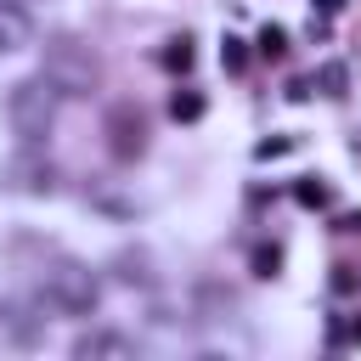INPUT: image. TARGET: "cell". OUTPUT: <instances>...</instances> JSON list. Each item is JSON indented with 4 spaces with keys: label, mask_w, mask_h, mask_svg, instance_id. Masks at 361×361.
<instances>
[{
    "label": "cell",
    "mask_w": 361,
    "mask_h": 361,
    "mask_svg": "<svg viewBox=\"0 0 361 361\" xmlns=\"http://www.w3.org/2000/svg\"><path fill=\"white\" fill-rule=\"evenodd\" d=\"M28 276H34V299L56 316H96L102 305V276L62 248H39V265Z\"/></svg>",
    "instance_id": "1"
},
{
    "label": "cell",
    "mask_w": 361,
    "mask_h": 361,
    "mask_svg": "<svg viewBox=\"0 0 361 361\" xmlns=\"http://www.w3.org/2000/svg\"><path fill=\"white\" fill-rule=\"evenodd\" d=\"M62 90L45 79V73H34V79H17L11 90H6V124L23 135V147H39L51 130H56V113H62Z\"/></svg>",
    "instance_id": "2"
},
{
    "label": "cell",
    "mask_w": 361,
    "mask_h": 361,
    "mask_svg": "<svg viewBox=\"0 0 361 361\" xmlns=\"http://www.w3.org/2000/svg\"><path fill=\"white\" fill-rule=\"evenodd\" d=\"M39 73H45L68 102H73V96H90V90H96V79H102V68H96L90 45H79V39H51V45H45Z\"/></svg>",
    "instance_id": "3"
},
{
    "label": "cell",
    "mask_w": 361,
    "mask_h": 361,
    "mask_svg": "<svg viewBox=\"0 0 361 361\" xmlns=\"http://www.w3.org/2000/svg\"><path fill=\"white\" fill-rule=\"evenodd\" d=\"M39 299H0V338L6 344H39V333H45V322H39Z\"/></svg>",
    "instance_id": "4"
},
{
    "label": "cell",
    "mask_w": 361,
    "mask_h": 361,
    "mask_svg": "<svg viewBox=\"0 0 361 361\" xmlns=\"http://www.w3.org/2000/svg\"><path fill=\"white\" fill-rule=\"evenodd\" d=\"M73 355L79 361H135V338L113 333V327H90V333L73 338Z\"/></svg>",
    "instance_id": "5"
},
{
    "label": "cell",
    "mask_w": 361,
    "mask_h": 361,
    "mask_svg": "<svg viewBox=\"0 0 361 361\" xmlns=\"http://www.w3.org/2000/svg\"><path fill=\"white\" fill-rule=\"evenodd\" d=\"M0 186H11V192H34V197H39V192H56V175H51L45 158L28 152V158H11V164L0 169Z\"/></svg>",
    "instance_id": "6"
},
{
    "label": "cell",
    "mask_w": 361,
    "mask_h": 361,
    "mask_svg": "<svg viewBox=\"0 0 361 361\" xmlns=\"http://www.w3.org/2000/svg\"><path fill=\"white\" fill-rule=\"evenodd\" d=\"M34 45V11L23 0H0V56H17Z\"/></svg>",
    "instance_id": "7"
},
{
    "label": "cell",
    "mask_w": 361,
    "mask_h": 361,
    "mask_svg": "<svg viewBox=\"0 0 361 361\" xmlns=\"http://www.w3.org/2000/svg\"><path fill=\"white\" fill-rule=\"evenodd\" d=\"M164 62H169V68H186V62H192V45H186V39H169Z\"/></svg>",
    "instance_id": "8"
},
{
    "label": "cell",
    "mask_w": 361,
    "mask_h": 361,
    "mask_svg": "<svg viewBox=\"0 0 361 361\" xmlns=\"http://www.w3.org/2000/svg\"><path fill=\"white\" fill-rule=\"evenodd\" d=\"M169 113H175V118H197V113H203V102H197V96H175V102H169Z\"/></svg>",
    "instance_id": "9"
},
{
    "label": "cell",
    "mask_w": 361,
    "mask_h": 361,
    "mask_svg": "<svg viewBox=\"0 0 361 361\" xmlns=\"http://www.w3.org/2000/svg\"><path fill=\"white\" fill-rule=\"evenodd\" d=\"M355 338H361V316H350V322L333 327V344H355Z\"/></svg>",
    "instance_id": "10"
},
{
    "label": "cell",
    "mask_w": 361,
    "mask_h": 361,
    "mask_svg": "<svg viewBox=\"0 0 361 361\" xmlns=\"http://www.w3.org/2000/svg\"><path fill=\"white\" fill-rule=\"evenodd\" d=\"M282 45H288L282 28H265V34H259V51H265V56H282Z\"/></svg>",
    "instance_id": "11"
},
{
    "label": "cell",
    "mask_w": 361,
    "mask_h": 361,
    "mask_svg": "<svg viewBox=\"0 0 361 361\" xmlns=\"http://www.w3.org/2000/svg\"><path fill=\"white\" fill-rule=\"evenodd\" d=\"M226 68H243V39H226Z\"/></svg>",
    "instance_id": "12"
},
{
    "label": "cell",
    "mask_w": 361,
    "mask_h": 361,
    "mask_svg": "<svg viewBox=\"0 0 361 361\" xmlns=\"http://www.w3.org/2000/svg\"><path fill=\"white\" fill-rule=\"evenodd\" d=\"M299 203H327V192H322V186H310V180H305V186H299Z\"/></svg>",
    "instance_id": "13"
},
{
    "label": "cell",
    "mask_w": 361,
    "mask_h": 361,
    "mask_svg": "<svg viewBox=\"0 0 361 361\" xmlns=\"http://www.w3.org/2000/svg\"><path fill=\"white\" fill-rule=\"evenodd\" d=\"M322 11H344V0H322Z\"/></svg>",
    "instance_id": "14"
},
{
    "label": "cell",
    "mask_w": 361,
    "mask_h": 361,
    "mask_svg": "<svg viewBox=\"0 0 361 361\" xmlns=\"http://www.w3.org/2000/svg\"><path fill=\"white\" fill-rule=\"evenodd\" d=\"M23 6H28V11H34V6H39V0H23Z\"/></svg>",
    "instance_id": "15"
}]
</instances>
